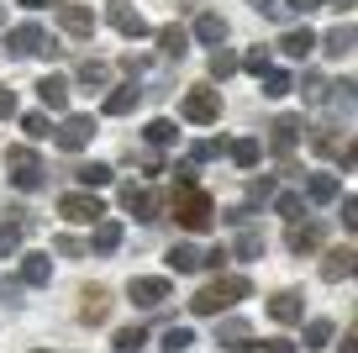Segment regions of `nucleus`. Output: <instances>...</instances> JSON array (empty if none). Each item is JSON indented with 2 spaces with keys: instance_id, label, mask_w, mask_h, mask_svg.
I'll use <instances>...</instances> for the list:
<instances>
[{
  "instance_id": "44",
  "label": "nucleus",
  "mask_w": 358,
  "mask_h": 353,
  "mask_svg": "<svg viewBox=\"0 0 358 353\" xmlns=\"http://www.w3.org/2000/svg\"><path fill=\"white\" fill-rule=\"evenodd\" d=\"M343 227H348V232H358V195H348V200H343Z\"/></svg>"
},
{
  "instance_id": "4",
  "label": "nucleus",
  "mask_w": 358,
  "mask_h": 353,
  "mask_svg": "<svg viewBox=\"0 0 358 353\" xmlns=\"http://www.w3.org/2000/svg\"><path fill=\"white\" fill-rule=\"evenodd\" d=\"M179 111H185V122H195V127H211L216 116H222V95H216L211 85H195L190 95H185V106H179Z\"/></svg>"
},
{
  "instance_id": "35",
  "label": "nucleus",
  "mask_w": 358,
  "mask_h": 353,
  "mask_svg": "<svg viewBox=\"0 0 358 353\" xmlns=\"http://www.w3.org/2000/svg\"><path fill=\"white\" fill-rule=\"evenodd\" d=\"M353 43H358V32H353V27H337V32H327V53H337V58H343Z\"/></svg>"
},
{
  "instance_id": "13",
  "label": "nucleus",
  "mask_w": 358,
  "mask_h": 353,
  "mask_svg": "<svg viewBox=\"0 0 358 353\" xmlns=\"http://www.w3.org/2000/svg\"><path fill=\"white\" fill-rule=\"evenodd\" d=\"M348 275H358V254L353 248H332V254L322 258V279L337 285V279H348Z\"/></svg>"
},
{
  "instance_id": "46",
  "label": "nucleus",
  "mask_w": 358,
  "mask_h": 353,
  "mask_svg": "<svg viewBox=\"0 0 358 353\" xmlns=\"http://www.w3.org/2000/svg\"><path fill=\"white\" fill-rule=\"evenodd\" d=\"M22 132H27V137H48V116H27Z\"/></svg>"
},
{
  "instance_id": "21",
  "label": "nucleus",
  "mask_w": 358,
  "mask_h": 353,
  "mask_svg": "<svg viewBox=\"0 0 358 353\" xmlns=\"http://www.w3.org/2000/svg\"><path fill=\"white\" fill-rule=\"evenodd\" d=\"M158 48H164V58H185V48H190V32L185 27H158Z\"/></svg>"
},
{
  "instance_id": "29",
  "label": "nucleus",
  "mask_w": 358,
  "mask_h": 353,
  "mask_svg": "<svg viewBox=\"0 0 358 353\" xmlns=\"http://www.w3.org/2000/svg\"><path fill=\"white\" fill-rule=\"evenodd\" d=\"M311 200H316V206H327V200H337V179L327 174V169H316V174H311Z\"/></svg>"
},
{
  "instance_id": "9",
  "label": "nucleus",
  "mask_w": 358,
  "mask_h": 353,
  "mask_svg": "<svg viewBox=\"0 0 358 353\" xmlns=\"http://www.w3.org/2000/svg\"><path fill=\"white\" fill-rule=\"evenodd\" d=\"M127 296H132V306H164V300H169V279H158V275H137L132 285H127Z\"/></svg>"
},
{
  "instance_id": "10",
  "label": "nucleus",
  "mask_w": 358,
  "mask_h": 353,
  "mask_svg": "<svg viewBox=\"0 0 358 353\" xmlns=\"http://www.w3.org/2000/svg\"><path fill=\"white\" fill-rule=\"evenodd\" d=\"M216 348H227V353H258V342L248 338V321L227 317L222 327H216Z\"/></svg>"
},
{
  "instance_id": "16",
  "label": "nucleus",
  "mask_w": 358,
  "mask_h": 353,
  "mask_svg": "<svg viewBox=\"0 0 358 353\" xmlns=\"http://www.w3.org/2000/svg\"><path fill=\"white\" fill-rule=\"evenodd\" d=\"M58 22H64L69 37H90V32H95V11H90V6H64Z\"/></svg>"
},
{
  "instance_id": "34",
  "label": "nucleus",
  "mask_w": 358,
  "mask_h": 353,
  "mask_svg": "<svg viewBox=\"0 0 358 353\" xmlns=\"http://www.w3.org/2000/svg\"><path fill=\"white\" fill-rule=\"evenodd\" d=\"M327 342H332V321H306V348H327Z\"/></svg>"
},
{
  "instance_id": "28",
  "label": "nucleus",
  "mask_w": 358,
  "mask_h": 353,
  "mask_svg": "<svg viewBox=\"0 0 358 353\" xmlns=\"http://www.w3.org/2000/svg\"><path fill=\"white\" fill-rule=\"evenodd\" d=\"M143 137H148V148H169V143L179 137V127H174V122H148Z\"/></svg>"
},
{
  "instance_id": "18",
  "label": "nucleus",
  "mask_w": 358,
  "mask_h": 353,
  "mask_svg": "<svg viewBox=\"0 0 358 353\" xmlns=\"http://www.w3.org/2000/svg\"><path fill=\"white\" fill-rule=\"evenodd\" d=\"M322 248V227L316 221H295L290 227V254H316Z\"/></svg>"
},
{
  "instance_id": "32",
  "label": "nucleus",
  "mask_w": 358,
  "mask_h": 353,
  "mask_svg": "<svg viewBox=\"0 0 358 353\" xmlns=\"http://www.w3.org/2000/svg\"><path fill=\"white\" fill-rule=\"evenodd\" d=\"M243 69H248L253 79H264L268 69H274V64H268V48H248V53H243Z\"/></svg>"
},
{
  "instance_id": "11",
  "label": "nucleus",
  "mask_w": 358,
  "mask_h": 353,
  "mask_svg": "<svg viewBox=\"0 0 358 353\" xmlns=\"http://www.w3.org/2000/svg\"><path fill=\"white\" fill-rule=\"evenodd\" d=\"M306 132V116H280V122L268 127V143H274V153H290L295 143H301Z\"/></svg>"
},
{
  "instance_id": "37",
  "label": "nucleus",
  "mask_w": 358,
  "mask_h": 353,
  "mask_svg": "<svg viewBox=\"0 0 358 353\" xmlns=\"http://www.w3.org/2000/svg\"><path fill=\"white\" fill-rule=\"evenodd\" d=\"M79 179H85L90 190H101V185H111V164H85V169H79Z\"/></svg>"
},
{
  "instance_id": "50",
  "label": "nucleus",
  "mask_w": 358,
  "mask_h": 353,
  "mask_svg": "<svg viewBox=\"0 0 358 353\" xmlns=\"http://www.w3.org/2000/svg\"><path fill=\"white\" fill-rule=\"evenodd\" d=\"M264 353H295V342H285V338H274V342H264Z\"/></svg>"
},
{
  "instance_id": "30",
  "label": "nucleus",
  "mask_w": 358,
  "mask_h": 353,
  "mask_svg": "<svg viewBox=\"0 0 358 353\" xmlns=\"http://www.w3.org/2000/svg\"><path fill=\"white\" fill-rule=\"evenodd\" d=\"M22 232H27V216L6 221V227H0V254H16V248H22Z\"/></svg>"
},
{
  "instance_id": "49",
  "label": "nucleus",
  "mask_w": 358,
  "mask_h": 353,
  "mask_svg": "<svg viewBox=\"0 0 358 353\" xmlns=\"http://www.w3.org/2000/svg\"><path fill=\"white\" fill-rule=\"evenodd\" d=\"M337 353H358V327L343 332V342H337Z\"/></svg>"
},
{
  "instance_id": "7",
  "label": "nucleus",
  "mask_w": 358,
  "mask_h": 353,
  "mask_svg": "<svg viewBox=\"0 0 358 353\" xmlns=\"http://www.w3.org/2000/svg\"><path fill=\"white\" fill-rule=\"evenodd\" d=\"M53 137H58V148H64V153H79V148L95 137V116H64V127H58Z\"/></svg>"
},
{
  "instance_id": "5",
  "label": "nucleus",
  "mask_w": 358,
  "mask_h": 353,
  "mask_svg": "<svg viewBox=\"0 0 358 353\" xmlns=\"http://www.w3.org/2000/svg\"><path fill=\"white\" fill-rule=\"evenodd\" d=\"M106 22L122 37H148V22H143V11H137L132 0H111V6H106Z\"/></svg>"
},
{
  "instance_id": "51",
  "label": "nucleus",
  "mask_w": 358,
  "mask_h": 353,
  "mask_svg": "<svg viewBox=\"0 0 358 353\" xmlns=\"http://www.w3.org/2000/svg\"><path fill=\"white\" fill-rule=\"evenodd\" d=\"M343 158H348V164H358V137H353V143L343 148Z\"/></svg>"
},
{
  "instance_id": "15",
  "label": "nucleus",
  "mask_w": 358,
  "mask_h": 353,
  "mask_svg": "<svg viewBox=\"0 0 358 353\" xmlns=\"http://www.w3.org/2000/svg\"><path fill=\"white\" fill-rule=\"evenodd\" d=\"M37 95H43L48 111H69V79L64 74H43L37 79Z\"/></svg>"
},
{
  "instance_id": "14",
  "label": "nucleus",
  "mask_w": 358,
  "mask_h": 353,
  "mask_svg": "<svg viewBox=\"0 0 358 353\" xmlns=\"http://www.w3.org/2000/svg\"><path fill=\"white\" fill-rule=\"evenodd\" d=\"M122 206L132 211V216H143V221H153V216H158L153 190H143V185H122Z\"/></svg>"
},
{
  "instance_id": "3",
  "label": "nucleus",
  "mask_w": 358,
  "mask_h": 353,
  "mask_svg": "<svg viewBox=\"0 0 358 353\" xmlns=\"http://www.w3.org/2000/svg\"><path fill=\"white\" fill-rule=\"evenodd\" d=\"M6 174H11L16 190H27V195H32V190L43 185V158H37L32 148H11V153H6Z\"/></svg>"
},
{
  "instance_id": "47",
  "label": "nucleus",
  "mask_w": 358,
  "mask_h": 353,
  "mask_svg": "<svg viewBox=\"0 0 358 353\" xmlns=\"http://www.w3.org/2000/svg\"><path fill=\"white\" fill-rule=\"evenodd\" d=\"M11 116H16V95H11V90H0V122H11Z\"/></svg>"
},
{
  "instance_id": "22",
  "label": "nucleus",
  "mask_w": 358,
  "mask_h": 353,
  "mask_svg": "<svg viewBox=\"0 0 358 353\" xmlns=\"http://www.w3.org/2000/svg\"><path fill=\"white\" fill-rule=\"evenodd\" d=\"M137 100H143V90H137V85H116L111 95H106V116H127Z\"/></svg>"
},
{
  "instance_id": "1",
  "label": "nucleus",
  "mask_w": 358,
  "mask_h": 353,
  "mask_svg": "<svg viewBox=\"0 0 358 353\" xmlns=\"http://www.w3.org/2000/svg\"><path fill=\"white\" fill-rule=\"evenodd\" d=\"M248 296H253V285H248L243 275H222L190 300V311L195 317H222V306H237V300H248Z\"/></svg>"
},
{
  "instance_id": "2",
  "label": "nucleus",
  "mask_w": 358,
  "mask_h": 353,
  "mask_svg": "<svg viewBox=\"0 0 358 353\" xmlns=\"http://www.w3.org/2000/svg\"><path fill=\"white\" fill-rule=\"evenodd\" d=\"M174 221L185 232H206L216 221V206H211V195H206L201 185H174Z\"/></svg>"
},
{
  "instance_id": "19",
  "label": "nucleus",
  "mask_w": 358,
  "mask_h": 353,
  "mask_svg": "<svg viewBox=\"0 0 358 353\" xmlns=\"http://www.w3.org/2000/svg\"><path fill=\"white\" fill-rule=\"evenodd\" d=\"M90 248H95V254H116V248H122V221H95V237H90Z\"/></svg>"
},
{
  "instance_id": "40",
  "label": "nucleus",
  "mask_w": 358,
  "mask_h": 353,
  "mask_svg": "<svg viewBox=\"0 0 358 353\" xmlns=\"http://www.w3.org/2000/svg\"><path fill=\"white\" fill-rule=\"evenodd\" d=\"M237 254H243V258H258V254H264V232H243V237H237Z\"/></svg>"
},
{
  "instance_id": "25",
  "label": "nucleus",
  "mask_w": 358,
  "mask_h": 353,
  "mask_svg": "<svg viewBox=\"0 0 358 353\" xmlns=\"http://www.w3.org/2000/svg\"><path fill=\"white\" fill-rule=\"evenodd\" d=\"M227 153H232V164H237V169H253L264 148H258V137H237V143L227 148Z\"/></svg>"
},
{
  "instance_id": "12",
  "label": "nucleus",
  "mask_w": 358,
  "mask_h": 353,
  "mask_svg": "<svg viewBox=\"0 0 358 353\" xmlns=\"http://www.w3.org/2000/svg\"><path fill=\"white\" fill-rule=\"evenodd\" d=\"M280 53H285V58H301V64H306V58L316 53V32H311V27H290V32L280 37Z\"/></svg>"
},
{
  "instance_id": "41",
  "label": "nucleus",
  "mask_w": 358,
  "mask_h": 353,
  "mask_svg": "<svg viewBox=\"0 0 358 353\" xmlns=\"http://www.w3.org/2000/svg\"><path fill=\"white\" fill-rule=\"evenodd\" d=\"M264 90H268V95H290V74L268 69V74H264Z\"/></svg>"
},
{
  "instance_id": "53",
  "label": "nucleus",
  "mask_w": 358,
  "mask_h": 353,
  "mask_svg": "<svg viewBox=\"0 0 358 353\" xmlns=\"http://www.w3.org/2000/svg\"><path fill=\"white\" fill-rule=\"evenodd\" d=\"M353 6H358V0H337V11H353Z\"/></svg>"
},
{
  "instance_id": "43",
  "label": "nucleus",
  "mask_w": 358,
  "mask_h": 353,
  "mask_svg": "<svg viewBox=\"0 0 358 353\" xmlns=\"http://www.w3.org/2000/svg\"><path fill=\"white\" fill-rule=\"evenodd\" d=\"M53 248H58L64 258H79V254H85V243H79V237H53Z\"/></svg>"
},
{
  "instance_id": "48",
  "label": "nucleus",
  "mask_w": 358,
  "mask_h": 353,
  "mask_svg": "<svg viewBox=\"0 0 358 353\" xmlns=\"http://www.w3.org/2000/svg\"><path fill=\"white\" fill-rule=\"evenodd\" d=\"M274 195V179H253V200H268Z\"/></svg>"
},
{
  "instance_id": "45",
  "label": "nucleus",
  "mask_w": 358,
  "mask_h": 353,
  "mask_svg": "<svg viewBox=\"0 0 358 353\" xmlns=\"http://www.w3.org/2000/svg\"><path fill=\"white\" fill-rule=\"evenodd\" d=\"M327 95V79L322 74H306V100H322Z\"/></svg>"
},
{
  "instance_id": "24",
  "label": "nucleus",
  "mask_w": 358,
  "mask_h": 353,
  "mask_svg": "<svg viewBox=\"0 0 358 353\" xmlns=\"http://www.w3.org/2000/svg\"><path fill=\"white\" fill-rule=\"evenodd\" d=\"M195 37H201V43H211V48H222V43H227V22H222L216 11H206L201 22H195Z\"/></svg>"
},
{
  "instance_id": "8",
  "label": "nucleus",
  "mask_w": 358,
  "mask_h": 353,
  "mask_svg": "<svg viewBox=\"0 0 358 353\" xmlns=\"http://www.w3.org/2000/svg\"><path fill=\"white\" fill-rule=\"evenodd\" d=\"M43 48H48L43 27H16V32H6V53L11 58H37Z\"/></svg>"
},
{
  "instance_id": "27",
  "label": "nucleus",
  "mask_w": 358,
  "mask_h": 353,
  "mask_svg": "<svg viewBox=\"0 0 358 353\" xmlns=\"http://www.w3.org/2000/svg\"><path fill=\"white\" fill-rule=\"evenodd\" d=\"M237 69H243V58H237V53H227V48H216V53H211V79H232Z\"/></svg>"
},
{
  "instance_id": "38",
  "label": "nucleus",
  "mask_w": 358,
  "mask_h": 353,
  "mask_svg": "<svg viewBox=\"0 0 358 353\" xmlns=\"http://www.w3.org/2000/svg\"><path fill=\"white\" fill-rule=\"evenodd\" d=\"M190 342H195V332H190V327H169V332H164V348H169V353H185Z\"/></svg>"
},
{
  "instance_id": "26",
  "label": "nucleus",
  "mask_w": 358,
  "mask_h": 353,
  "mask_svg": "<svg viewBox=\"0 0 358 353\" xmlns=\"http://www.w3.org/2000/svg\"><path fill=\"white\" fill-rule=\"evenodd\" d=\"M169 264H174V269H179V275H195V269H206V258H201V254H195V248H190V243H179V248H174V254H169Z\"/></svg>"
},
{
  "instance_id": "52",
  "label": "nucleus",
  "mask_w": 358,
  "mask_h": 353,
  "mask_svg": "<svg viewBox=\"0 0 358 353\" xmlns=\"http://www.w3.org/2000/svg\"><path fill=\"white\" fill-rule=\"evenodd\" d=\"M290 6L295 11H311V6H322V0H290Z\"/></svg>"
},
{
  "instance_id": "36",
  "label": "nucleus",
  "mask_w": 358,
  "mask_h": 353,
  "mask_svg": "<svg viewBox=\"0 0 358 353\" xmlns=\"http://www.w3.org/2000/svg\"><path fill=\"white\" fill-rule=\"evenodd\" d=\"M311 148H316V153H322V158L343 153V143H337V132H332V127H322V132H311Z\"/></svg>"
},
{
  "instance_id": "17",
  "label": "nucleus",
  "mask_w": 358,
  "mask_h": 353,
  "mask_svg": "<svg viewBox=\"0 0 358 353\" xmlns=\"http://www.w3.org/2000/svg\"><path fill=\"white\" fill-rule=\"evenodd\" d=\"M268 317L285 321V327H295V321L306 317V311H301V296H295V290H280V296L268 300Z\"/></svg>"
},
{
  "instance_id": "42",
  "label": "nucleus",
  "mask_w": 358,
  "mask_h": 353,
  "mask_svg": "<svg viewBox=\"0 0 358 353\" xmlns=\"http://www.w3.org/2000/svg\"><path fill=\"white\" fill-rule=\"evenodd\" d=\"M280 216H306V195H280Z\"/></svg>"
},
{
  "instance_id": "6",
  "label": "nucleus",
  "mask_w": 358,
  "mask_h": 353,
  "mask_svg": "<svg viewBox=\"0 0 358 353\" xmlns=\"http://www.w3.org/2000/svg\"><path fill=\"white\" fill-rule=\"evenodd\" d=\"M58 216H64V221H90V227H95V221L106 216V206H101L95 190H90V195H64V200H58Z\"/></svg>"
},
{
  "instance_id": "20",
  "label": "nucleus",
  "mask_w": 358,
  "mask_h": 353,
  "mask_svg": "<svg viewBox=\"0 0 358 353\" xmlns=\"http://www.w3.org/2000/svg\"><path fill=\"white\" fill-rule=\"evenodd\" d=\"M106 317H111V296H106V290H85V311H79V321L101 327Z\"/></svg>"
},
{
  "instance_id": "33",
  "label": "nucleus",
  "mask_w": 358,
  "mask_h": 353,
  "mask_svg": "<svg viewBox=\"0 0 358 353\" xmlns=\"http://www.w3.org/2000/svg\"><path fill=\"white\" fill-rule=\"evenodd\" d=\"M148 342V327H122L116 332V353H137Z\"/></svg>"
},
{
  "instance_id": "31",
  "label": "nucleus",
  "mask_w": 358,
  "mask_h": 353,
  "mask_svg": "<svg viewBox=\"0 0 358 353\" xmlns=\"http://www.w3.org/2000/svg\"><path fill=\"white\" fill-rule=\"evenodd\" d=\"M79 85H90V90H101L106 85V79H111V69H106V64H95V58H85V64H79Z\"/></svg>"
},
{
  "instance_id": "23",
  "label": "nucleus",
  "mask_w": 358,
  "mask_h": 353,
  "mask_svg": "<svg viewBox=\"0 0 358 353\" xmlns=\"http://www.w3.org/2000/svg\"><path fill=\"white\" fill-rule=\"evenodd\" d=\"M22 279L27 285H48V279H53V258L48 254H27L22 258Z\"/></svg>"
},
{
  "instance_id": "39",
  "label": "nucleus",
  "mask_w": 358,
  "mask_h": 353,
  "mask_svg": "<svg viewBox=\"0 0 358 353\" xmlns=\"http://www.w3.org/2000/svg\"><path fill=\"white\" fill-rule=\"evenodd\" d=\"M253 11H258V16H274V22H285L295 6H290V0H253Z\"/></svg>"
}]
</instances>
